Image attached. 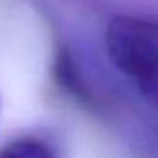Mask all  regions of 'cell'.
I'll use <instances>...</instances> for the list:
<instances>
[{"label":"cell","mask_w":158,"mask_h":158,"mask_svg":"<svg viewBox=\"0 0 158 158\" xmlns=\"http://www.w3.org/2000/svg\"><path fill=\"white\" fill-rule=\"evenodd\" d=\"M110 64L132 82L142 100L158 110V18L116 14L104 28Z\"/></svg>","instance_id":"1"},{"label":"cell","mask_w":158,"mask_h":158,"mask_svg":"<svg viewBox=\"0 0 158 158\" xmlns=\"http://www.w3.org/2000/svg\"><path fill=\"white\" fill-rule=\"evenodd\" d=\"M52 78L64 94H68L78 106L86 110H98V98L94 96L88 80L82 76L74 54L66 44H56L52 58Z\"/></svg>","instance_id":"2"},{"label":"cell","mask_w":158,"mask_h":158,"mask_svg":"<svg viewBox=\"0 0 158 158\" xmlns=\"http://www.w3.org/2000/svg\"><path fill=\"white\" fill-rule=\"evenodd\" d=\"M0 158H58V154L44 138L20 136L0 148Z\"/></svg>","instance_id":"3"}]
</instances>
